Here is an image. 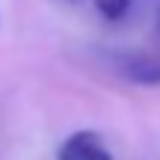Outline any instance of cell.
<instances>
[{
    "label": "cell",
    "instance_id": "7a4b0ae2",
    "mask_svg": "<svg viewBox=\"0 0 160 160\" xmlns=\"http://www.w3.org/2000/svg\"><path fill=\"white\" fill-rule=\"evenodd\" d=\"M122 71L139 86H160V57L131 53L122 59Z\"/></svg>",
    "mask_w": 160,
    "mask_h": 160
},
{
    "label": "cell",
    "instance_id": "3957f363",
    "mask_svg": "<svg viewBox=\"0 0 160 160\" xmlns=\"http://www.w3.org/2000/svg\"><path fill=\"white\" fill-rule=\"evenodd\" d=\"M131 6H133V0H95V9L107 21H122L131 12Z\"/></svg>",
    "mask_w": 160,
    "mask_h": 160
},
{
    "label": "cell",
    "instance_id": "277c9868",
    "mask_svg": "<svg viewBox=\"0 0 160 160\" xmlns=\"http://www.w3.org/2000/svg\"><path fill=\"white\" fill-rule=\"evenodd\" d=\"M157 30H160V12H157Z\"/></svg>",
    "mask_w": 160,
    "mask_h": 160
},
{
    "label": "cell",
    "instance_id": "6da1fadb",
    "mask_svg": "<svg viewBox=\"0 0 160 160\" xmlns=\"http://www.w3.org/2000/svg\"><path fill=\"white\" fill-rule=\"evenodd\" d=\"M57 160H113V154L95 131H77L59 145Z\"/></svg>",
    "mask_w": 160,
    "mask_h": 160
}]
</instances>
